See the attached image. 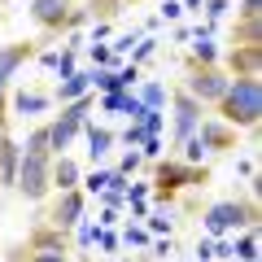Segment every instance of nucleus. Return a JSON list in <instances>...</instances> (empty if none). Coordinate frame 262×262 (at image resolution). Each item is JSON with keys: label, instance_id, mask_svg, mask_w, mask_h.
<instances>
[{"label": "nucleus", "instance_id": "b1692460", "mask_svg": "<svg viewBox=\"0 0 262 262\" xmlns=\"http://www.w3.org/2000/svg\"><path fill=\"white\" fill-rule=\"evenodd\" d=\"M22 153H44V158H53V149H48V122H35V127L27 131Z\"/></svg>", "mask_w": 262, "mask_h": 262}, {"label": "nucleus", "instance_id": "a878e982", "mask_svg": "<svg viewBox=\"0 0 262 262\" xmlns=\"http://www.w3.org/2000/svg\"><path fill=\"white\" fill-rule=\"evenodd\" d=\"M140 127H144V136H162V127H166V114H162V110H144Z\"/></svg>", "mask_w": 262, "mask_h": 262}, {"label": "nucleus", "instance_id": "412c9836", "mask_svg": "<svg viewBox=\"0 0 262 262\" xmlns=\"http://www.w3.org/2000/svg\"><path fill=\"white\" fill-rule=\"evenodd\" d=\"M75 253H57V249H27V245H13L9 262H70Z\"/></svg>", "mask_w": 262, "mask_h": 262}, {"label": "nucleus", "instance_id": "dca6fc26", "mask_svg": "<svg viewBox=\"0 0 262 262\" xmlns=\"http://www.w3.org/2000/svg\"><path fill=\"white\" fill-rule=\"evenodd\" d=\"M88 92H92L88 70H75V75H66L61 83L53 88V105H70V101H79V96H88Z\"/></svg>", "mask_w": 262, "mask_h": 262}, {"label": "nucleus", "instance_id": "ddd939ff", "mask_svg": "<svg viewBox=\"0 0 262 262\" xmlns=\"http://www.w3.org/2000/svg\"><path fill=\"white\" fill-rule=\"evenodd\" d=\"M9 105H13V114H22V118H39V114L53 110V92H44V88H13Z\"/></svg>", "mask_w": 262, "mask_h": 262}, {"label": "nucleus", "instance_id": "39448f33", "mask_svg": "<svg viewBox=\"0 0 262 262\" xmlns=\"http://www.w3.org/2000/svg\"><path fill=\"white\" fill-rule=\"evenodd\" d=\"M227 83H232V79H227V70H223L219 61H210V66H206V61H192V57L184 61V83H179V88H184L192 101L214 105L219 96L227 92Z\"/></svg>", "mask_w": 262, "mask_h": 262}, {"label": "nucleus", "instance_id": "473e14b6", "mask_svg": "<svg viewBox=\"0 0 262 262\" xmlns=\"http://www.w3.org/2000/svg\"><path fill=\"white\" fill-rule=\"evenodd\" d=\"M158 53V39H140V48L131 53V66H140V61H149V57Z\"/></svg>", "mask_w": 262, "mask_h": 262}, {"label": "nucleus", "instance_id": "e433bc0d", "mask_svg": "<svg viewBox=\"0 0 262 262\" xmlns=\"http://www.w3.org/2000/svg\"><path fill=\"white\" fill-rule=\"evenodd\" d=\"M140 158H153V162H158V153H162V136H144V144H140Z\"/></svg>", "mask_w": 262, "mask_h": 262}, {"label": "nucleus", "instance_id": "c85d7f7f", "mask_svg": "<svg viewBox=\"0 0 262 262\" xmlns=\"http://www.w3.org/2000/svg\"><path fill=\"white\" fill-rule=\"evenodd\" d=\"M144 232H149V236H162V232H166V236H170V210H166V214L158 210V214L149 219V227H144Z\"/></svg>", "mask_w": 262, "mask_h": 262}, {"label": "nucleus", "instance_id": "bb28decb", "mask_svg": "<svg viewBox=\"0 0 262 262\" xmlns=\"http://www.w3.org/2000/svg\"><path fill=\"white\" fill-rule=\"evenodd\" d=\"M70 236L79 241V249H88V245H96V236H101V223H96V227H92V223H79Z\"/></svg>", "mask_w": 262, "mask_h": 262}, {"label": "nucleus", "instance_id": "1a4fd4ad", "mask_svg": "<svg viewBox=\"0 0 262 262\" xmlns=\"http://www.w3.org/2000/svg\"><path fill=\"white\" fill-rule=\"evenodd\" d=\"M83 214H88V192L83 188H70V192H53V201L44 206V223L48 227H57V232H75L79 223H83Z\"/></svg>", "mask_w": 262, "mask_h": 262}, {"label": "nucleus", "instance_id": "393cba45", "mask_svg": "<svg viewBox=\"0 0 262 262\" xmlns=\"http://www.w3.org/2000/svg\"><path fill=\"white\" fill-rule=\"evenodd\" d=\"M110 184H114V170H92V175H88L79 188H83V192H96V196H101Z\"/></svg>", "mask_w": 262, "mask_h": 262}, {"label": "nucleus", "instance_id": "4468645a", "mask_svg": "<svg viewBox=\"0 0 262 262\" xmlns=\"http://www.w3.org/2000/svg\"><path fill=\"white\" fill-rule=\"evenodd\" d=\"M27 249H57V253H75V241H70V236L66 232H57V227H48L44 219H35V227H31L27 232Z\"/></svg>", "mask_w": 262, "mask_h": 262}, {"label": "nucleus", "instance_id": "a19ab883", "mask_svg": "<svg viewBox=\"0 0 262 262\" xmlns=\"http://www.w3.org/2000/svg\"><path fill=\"white\" fill-rule=\"evenodd\" d=\"M184 9H201V0H184Z\"/></svg>", "mask_w": 262, "mask_h": 262}, {"label": "nucleus", "instance_id": "c9c22d12", "mask_svg": "<svg viewBox=\"0 0 262 262\" xmlns=\"http://www.w3.org/2000/svg\"><path fill=\"white\" fill-rule=\"evenodd\" d=\"M236 18H262V0H241Z\"/></svg>", "mask_w": 262, "mask_h": 262}, {"label": "nucleus", "instance_id": "7c9ffc66", "mask_svg": "<svg viewBox=\"0 0 262 262\" xmlns=\"http://www.w3.org/2000/svg\"><path fill=\"white\" fill-rule=\"evenodd\" d=\"M96 245H101L105 253H118V245H122V241H118V232H114V227H101V236H96Z\"/></svg>", "mask_w": 262, "mask_h": 262}, {"label": "nucleus", "instance_id": "72a5a7b5", "mask_svg": "<svg viewBox=\"0 0 262 262\" xmlns=\"http://www.w3.org/2000/svg\"><path fill=\"white\" fill-rule=\"evenodd\" d=\"M201 5H206V22H210V27L227 13V0H201Z\"/></svg>", "mask_w": 262, "mask_h": 262}, {"label": "nucleus", "instance_id": "ea45409f", "mask_svg": "<svg viewBox=\"0 0 262 262\" xmlns=\"http://www.w3.org/2000/svg\"><path fill=\"white\" fill-rule=\"evenodd\" d=\"M5 140H9V118H0V149H5Z\"/></svg>", "mask_w": 262, "mask_h": 262}, {"label": "nucleus", "instance_id": "0eeeda50", "mask_svg": "<svg viewBox=\"0 0 262 262\" xmlns=\"http://www.w3.org/2000/svg\"><path fill=\"white\" fill-rule=\"evenodd\" d=\"M210 184V166H188L179 158H166L153 166V192L158 196H175L179 188H206Z\"/></svg>", "mask_w": 262, "mask_h": 262}, {"label": "nucleus", "instance_id": "4c0bfd02", "mask_svg": "<svg viewBox=\"0 0 262 262\" xmlns=\"http://www.w3.org/2000/svg\"><path fill=\"white\" fill-rule=\"evenodd\" d=\"M92 66H114V53H110L105 44H101V48L92 44Z\"/></svg>", "mask_w": 262, "mask_h": 262}, {"label": "nucleus", "instance_id": "c756f323", "mask_svg": "<svg viewBox=\"0 0 262 262\" xmlns=\"http://www.w3.org/2000/svg\"><path fill=\"white\" fill-rule=\"evenodd\" d=\"M118 241H127V245H136V249H144V245H149V232H144V227L136 223V227H127V232H122Z\"/></svg>", "mask_w": 262, "mask_h": 262}, {"label": "nucleus", "instance_id": "2eb2a0df", "mask_svg": "<svg viewBox=\"0 0 262 262\" xmlns=\"http://www.w3.org/2000/svg\"><path fill=\"white\" fill-rule=\"evenodd\" d=\"M83 184V166H79L70 153H61V158H53V192H70V188Z\"/></svg>", "mask_w": 262, "mask_h": 262}, {"label": "nucleus", "instance_id": "58836bf2", "mask_svg": "<svg viewBox=\"0 0 262 262\" xmlns=\"http://www.w3.org/2000/svg\"><path fill=\"white\" fill-rule=\"evenodd\" d=\"M162 18L179 22V18H184V5H179V0H166V5H162Z\"/></svg>", "mask_w": 262, "mask_h": 262}, {"label": "nucleus", "instance_id": "f257e3e1", "mask_svg": "<svg viewBox=\"0 0 262 262\" xmlns=\"http://www.w3.org/2000/svg\"><path fill=\"white\" fill-rule=\"evenodd\" d=\"M214 118L232 131H258L262 118V83L258 79H232L227 92L214 101Z\"/></svg>", "mask_w": 262, "mask_h": 262}, {"label": "nucleus", "instance_id": "f03ea898", "mask_svg": "<svg viewBox=\"0 0 262 262\" xmlns=\"http://www.w3.org/2000/svg\"><path fill=\"white\" fill-rule=\"evenodd\" d=\"M27 13H31V22L44 31L39 44H53V39L70 35V31H79L88 22V13L79 9V0H31Z\"/></svg>", "mask_w": 262, "mask_h": 262}, {"label": "nucleus", "instance_id": "7ed1b4c3", "mask_svg": "<svg viewBox=\"0 0 262 262\" xmlns=\"http://www.w3.org/2000/svg\"><path fill=\"white\" fill-rule=\"evenodd\" d=\"M206 232L214 236H236L245 232V227H258V201H241V196H227V201H214V206H206Z\"/></svg>", "mask_w": 262, "mask_h": 262}, {"label": "nucleus", "instance_id": "f8f14e48", "mask_svg": "<svg viewBox=\"0 0 262 262\" xmlns=\"http://www.w3.org/2000/svg\"><path fill=\"white\" fill-rule=\"evenodd\" d=\"M219 66L227 70V79H262V48H227Z\"/></svg>", "mask_w": 262, "mask_h": 262}, {"label": "nucleus", "instance_id": "6ab92c4d", "mask_svg": "<svg viewBox=\"0 0 262 262\" xmlns=\"http://www.w3.org/2000/svg\"><path fill=\"white\" fill-rule=\"evenodd\" d=\"M83 131H88V158H92V162H101L105 153L114 149V140H118V136H114V127H96V122H88Z\"/></svg>", "mask_w": 262, "mask_h": 262}, {"label": "nucleus", "instance_id": "5701e85b", "mask_svg": "<svg viewBox=\"0 0 262 262\" xmlns=\"http://www.w3.org/2000/svg\"><path fill=\"white\" fill-rule=\"evenodd\" d=\"M79 9H83L88 18H96V22H110L114 13H118V9H127V5H122V0H83Z\"/></svg>", "mask_w": 262, "mask_h": 262}, {"label": "nucleus", "instance_id": "20e7f679", "mask_svg": "<svg viewBox=\"0 0 262 262\" xmlns=\"http://www.w3.org/2000/svg\"><path fill=\"white\" fill-rule=\"evenodd\" d=\"M96 96H79V101L61 105V114L57 118H48V149H53V158H61V153H70V144L79 140V131L88 127V114H92Z\"/></svg>", "mask_w": 262, "mask_h": 262}, {"label": "nucleus", "instance_id": "79ce46f5", "mask_svg": "<svg viewBox=\"0 0 262 262\" xmlns=\"http://www.w3.org/2000/svg\"><path fill=\"white\" fill-rule=\"evenodd\" d=\"M122 5H136V0H122Z\"/></svg>", "mask_w": 262, "mask_h": 262}, {"label": "nucleus", "instance_id": "aec40b11", "mask_svg": "<svg viewBox=\"0 0 262 262\" xmlns=\"http://www.w3.org/2000/svg\"><path fill=\"white\" fill-rule=\"evenodd\" d=\"M140 92H136V101L144 105V110H166V101H170V92H166V83H158V79H144V83H136Z\"/></svg>", "mask_w": 262, "mask_h": 262}, {"label": "nucleus", "instance_id": "6e6552de", "mask_svg": "<svg viewBox=\"0 0 262 262\" xmlns=\"http://www.w3.org/2000/svg\"><path fill=\"white\" fill-rule=\"evenodd\" d=\"M39 53V39H13V44H0V118H9V92H13V79L27 61H35Z\"/></svg>", "mask_w": 262, "mask_h": 262}, {"label": "nucleus", "instance_id": "2f4dec72", "mask_svg": "<svg viewBox=\"0 0 262 262\" xmlns=\"http://www.w3.org/2000/svg\"><path fill=\"white\" fill-rule=\"evenodd\" d=\"M122 144H127V149H140V144H144V127H140V122H131V127L122 131Z\"/></svg>", "mask_w": 262, "mask_h": 262}, {"label": "nucleus", "instance_id": "f3484780", "mask_svg": "<svg viewBox=\"0 0 262 262\" xmlns=\"http://www.w3.org/2000/svg\"><path fill=\"white\" fill-rule=\"evenodd\" d=\"M18 162H22V144L9 136L5 149H0V188H13V184H18Z\"/></svg>", "mask_w": 262, "mask_h": 262}, {"label": "nucleus", "instance_id": "9b49d317", "mask_svg": "<svg viewBox=\"0 0 262 262\" xmlns=\"http://www.w3.org/2000/svg\"><path fill=\"white\" fill-rule=\"evenodd\" d=\"M196 144L206 153H232L236 144H241V131H232L227 122L219 118H201V127H196Z\"/></svg>", "mask_w": 262, "mask_h": 262}, {"label": "nucleus", "instance_id": "4be33fe9", "mask_svg": "<svg viewBox=\"0 0 262 262\" xmlns=\"http://www.w3.org/2000/svg\"><path fill=\"white\" fill-rule=\"evenodd\" d=\"M232 258H236V262H258V227H245V232H236V241H232Z\"/></svg>", "mask_w": 262, "mask_h": 262}, {"label": "nucleus", "instance_id": "9d476101", "mask_svg": "<svg viewBox=\"0 0 262 262\" xmlns=\"http://www.w3.org/2000/svg\"><path fill=\"white\" fill-rule=\"evenodd\" d=\"M201 118H206V105L192 101V96L184 92V88H175L170 92V144H188L196 136V127H201Z\"/></svg>", "mask_w": 262, "mask_h": 262}, {"label": "nucleus", "instance_id": "423d86ee", "mask_svg": "<svg viewBox=\"0 0 262 262\" xmlns=\"http://www.w3.org/2000/svg\"><path fill=\"white\" fill-rule=\"evenodd\" d=\"M13 192H18L22 201H35V206L48 201V196H53V158H44V153H22Z\"/></svg>", "mask_w": 262, "mask_h": 262}, {"label": "nucleus", "instance_id": "a211bd4d", "mask_svg": "<svg viewBox=\"0 0 262 262\" xmlns=\"http://www.w3.org/2000/svg\"><path fill=\"white\" fill-rule=\"evenodd\" d=\"M232 48H262V18H236Z\"/></svg>", "mask_w": 262, "mask_h": 262}, {"label": "nucleus", "instance_id": "f704fd0d", "mask_svg": "<svg viewBox=\"0 0 262 262\" xmlns=\"http://www.w3.org/2000/svg\"><path fill=\"white\" fill-rule=\"evenodd\" d=\"M35 61L48 66V70H57V61H61V44H57V48H44V53H35Z\"/></svg>", "mask_w": 262, "mask_h": 262}, {"label": "nucleus", "instance_id": "cd10ccee", "mask_svg": "<svg viewBox=\"0 0 262 262\" xmlns=\"http://www.w3.org/2000/svg\"><path fill=\"white\" fill-rule=\"evenodd\" d=\"M140 166H144V158H140V153H131V149H127V153H122V162H118V175L127 179V175H136Z\"/></svg>", "mask_w": 262, "mask_h": 262}]
</instances>
